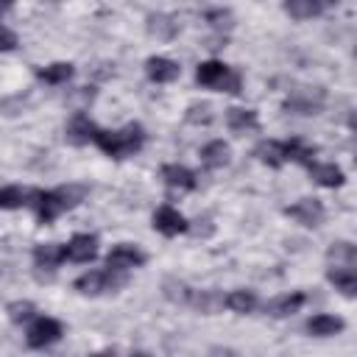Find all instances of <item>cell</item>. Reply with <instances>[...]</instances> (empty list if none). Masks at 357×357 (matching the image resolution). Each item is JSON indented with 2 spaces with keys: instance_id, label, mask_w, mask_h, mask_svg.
Wrapping results in <instances>:
<instances>
[{
  "instance_id": "obj_1",
  "label": "cell",
  "mask_w": 357,
  "mask_h": 357,
  "mask_svg": "<svg viewBox=\"0 0 357 357\" xmlns=\"http://www.w3.org/2000/svg\"><path fill=\"white\" fill-rule=\"evenodd\" d=\"M84 198H86V187L84 184H61V187H56L50 192H39L36 190L31 204L36 206V218L42 223H53L61 212L78 206Z\"/></svg>"
},
{
  "instance_id": "obj_32",
  "label": "cell",
  "mask_w": 357,
  "mask_h": 357,
  "mask_svg": "<svg viewBox=\"0 0 357 357\" xmlns=\"http://www.w3.org/2000/svg\"><path fill=\"white\" fill-rule=\"evenodd\" d=\"M14 47H17V33H14L11 28L0 25V53H8V50H14Z\"/></svg>"
},
{
  "instance_id": "obj_17",
  "label": "cell",
  "mask_w": 357,
  "mask_h": 357,
  "mask_svg": "<svg viewBox=\"0 0 357 357\" xmlns=\"http://www.w3.org/2000/svg\"><path fill=\"white\" fill-rule=\"evenodd\" d=\"M326 3L321 0H287L284 3V11L293 17V20H312L318 14H324Z\"/></svg>"
},
{
  "instance_id": "obj_9",
  "label": "cell",
  "mask_w": 357,
  "mask_h": 357,
  "mask_svg": "<svg viewBox=\"0 0 357 357\" xmlns=\"http://www.w3.org/2000/svg\"><path fill=\"white\" fill-rule=\"evenodd\" d=\"M153 229H156L159 234H165V237H176V234H181V231H187V220H184V215H181L178 209H173V206H159L156 215H153Z\"/></svg>"
},
{
  "instance_id": "obj_33",
  "label": "cell",
  "mask_w": 357,
  "mask_h": 357,
  "mask_svg": "<svg viewBox=\"0 0 357 357\" xmlns=\"http://www.w3.org/2000/svg\"><path fill=\"white\" fill-rule=\"evenodd\" d=\"M131 357H151L148 351H137V354H131Z\"/></svg>"
},
{
  "instance_id": "obj_18",
  "label": "cell",
  "mask_w": 357,
  "mask_h": 357,
  "mask_svg": "<svg viewBox=\"0 0 357 357\" xmlns=\"http://www.w3.org/2000/svg\"><path fill=\"white\" fill-rule=\"evenodd\" d=\"M75 67L70 61H56V64H47V67H39L36 70V78L45 81V84H67L73 78Z\"/></svg>"
},
{
  "instance_id": "obj_22",
  "label": "cell",
  "mask_w": 357,
  "mask_h": 357,
  "mask_svg": "<svg viewBox=\"0 0 357 357\" xmlns=\"http://www.w3.org/2000/svg\"><path fill=\"white\" fill-rule=\"evenodd\" d=\"M310 173H312V178L321 184V187H340L343 181H346V176H343V170L337 167V165H310Z\"/></svg>"
},
{
  "instance_id": "obj_15",
  "label": "cell",
  "mask_w": 357,
  "mask_h": 357,
  "mask_svg": "<svg viewBox=\"0 0 357 357\" xmlns=\"http://www.w3.org/2000/svg\"><path fill=\"white\" fill-rule=\"evenodd\" d=\"M95 134H98V128H95V123L86 114H75L70 120V126H67V139L73 145H86L89 139L95 142Z\"/></svg>"
},
{
  "instance_id": "obj_12",
  "label": "cell",
  "mask_w": 357,
  "mask_h": 357,
  "mask_svg": "<svg viewBox=\"0 0 357 357\" xmlns=\"http://www.w3.org/2000/svg\"><path fill=\"white\" fill-rule=\"evenodd\" d=\"M162 178L170 190H178V192H187V190H195V173L184 165H165L162 167Z\"/></svg>"
},
{
  "instance_id": "obj_21",
  "label": "cell",
  "mask_w": 357,
  "mask_h": 357,
  "mask_svg": "<svg viewBox=\"0 0 357 357\" xmlns=\"http://www.w3.org/2000/svg\"><path fill=\"white\" fill-rule=\"evenodd\" d=\"M178 31V22L170 14H148V33L156 39H173Z\"/></svg>"
},
{
  "instance_id": "obj_16",
  "label": "cell",
  "mask_w": 357,
  "mask_h": 357,
  "mask_svg": "<svg viewBox=\"0 0 357 357\" xmlns=\"http://www.w3.org/2000/svg\"><path fill=\"white\" fill-rule=\"evenodd\" d=\"M343 318H337V315H326V312H321V315H312L310 321H307V332L310 335H315V337H329V335H337V332H343Z\"/></svg>"
},
{
  "instance_id": "obj_5",
  "label": "cell",
  "mask_w": 357,
  "mask_h": 357,
  "mask_svg": "<svg viewBox=\"0 0 357 357\" xmlns=\"http://www.w3.org/2000/svg\"><path fill=\"white\" fill-rule=\"evenodd\" d=\"M324 100H326L324 86H298L284 100V109L296 112V114H315V112H321Z\"/></svg>"
},
{
  "instance_id": "obj_29",
  "label": "cell",
  "mask_w": 357,
  "mask_h": 357,
  "mask_svg": "<svg viewBox=\"0 0 357 357\" xmlns=\"http://www.w3.org/2000/svg\"><path fill=\"white\" fill-rule=\"evenodd\" d=\"M212 106L209 103H195V106H190L187 109V123H192V126H209L212 123Z\"/></svg>"
},
{
  "instance_id": "obj_19",
  "label": "cell",
  "mask_w": 357,
  "mask_h": 357,
  "mask_svg": "<svg viewBox=\"0 0 357 357\" xmlns=\"http://www.w3.org/2000/svg\"><path fill=\"white\" fill-rule=\"evenodd\" d=\"M201 162H204V167H209V170L223 167V165L229 162V145H226L223 139H215V142L204 145V148H201Z\"/></svg>"
},
{
  "instance_id": "obj_27",
  "label": "cell",
  "mask_w": 357,
  "mask_h": 357,
  "mask_svg": "<svg viewBox=\"0 0 357 357\" xmlns=\"http://www.w3.org/2000/svg\"><path fill=\"white\" fill-rule=\"evenodd\" d=\"M28 198H33V190L6 187V190H0V209H20V206L31 204Z\"/></svg>"
},
{
  "instance_id": "obj_14",
  "label": "cell",
  "mask_w": 357,
  "mask_h": 357,
  "mask_svg": "<svg viewBox=\"0 0 357 357\" xmlns=\"http://www.w3.org/2000/svg\"><path fill=\"white\" fill-rule=\"evenodd\" d=\"M226 123H229V128L234 134H248V131H257L259 128L257 112L254 109H240V106H234V109L226 112Z\"/></svg>"
},
{
  "instance_id": "obj_28",
  "label": "cell",
  "mask_w": 357,
  "mask_h": 357,
  "mask_svg": "<svg viewBox=\"0 0 357 357\" xmlns=\"http://www.w3.org/2000/svg\"><path fill=\"white\" fill-rule=\"evenodd\" d=\"M165 296L170 301H176V304H190L192 301V287L184 284V282H178V279H167L165 282Z\"/></svg>"
},
{
  "instance_id": "obj_4",
  "label": "cell",
  "mask_w": 357,
  "mask_h": 357,
  "mask_svg": "<svg viewBox=\"0 0 357 357\" xmlns=\"http://www.w3.org/2000/svg\"><path fill=\"white\" fill-rule=\"evenodd\" d=\"M123 284H126V276L120 271H89L75 279V290L86 293V296H98V293H106V290H114Z\"/></svg>"
},
{
  "instance_id": "obj_30",
  "label": "cell",
  "mask_w": 357,
  "mask_h": 357,
  "mask_svg": "<svg viewBox=\"0 0 357 357\" xmlns=\"http://www.w3.org/2000/svg\"><path fill=\"white\" fill-rule=\"evenodd\" d=\"M33 312H36V307H33L31 301H11V304H8V318H11L14 324L31 321V318H33Z\"/></svg>"
},
{
  "instance_id": "obj_13",
  "label": "cell",
  "mask_w": 357,
  "mask_h": 357,
  "mask_svg": "<svg viewBox=\"0 0 357 357\" xmlns=\"http://www.w3.org/2000/svg\"><path fill=\"white\" fill-rule=\"evenodd\" d=\"M257 159L271 165V167H282L287 159H290V151H287V142H279V139H268V142H259L257 145Z\"/></svg>"
},
{
  "instance_id": "obj_34",
  "label": "cell",
  "mask_w": 357,
  "mask_h": 357,
  "mask_svg": "<svg viewBox=\"0 0 357 357\" xmlns=\"http://www.w3.org/2000/svg\"><path fill=\"white\" fill-rule=\"evenodd\" d=\"M95 357H114L112 351H103V354H95Z\"/></svg>"
},
{
  "instance_id": "obj_7",
  "label": "cell",
  "mask_w": 357,
  "mask_h": 357,
  "mask_svg": "<svg viewBox=\"0 0 357 357\" xmlns=\"http://www.w3.org/2000/svg\"><path fill=\"white\" fill-rule=\"evenodd\" d=\"M61 337V324L56 318H36L28 329V346L31 349H45L50 343H56Z\"/></svg>"
},
{
  "instance_id": "obj_24",
  "label": "cell",
  "mask_w": 357,
  "mask_h": 357,
  "mask_svg": "<svg viewBox=\"0 0 357 357\" xmlns=\"http://www.w3.org/2000/svg\"><path fill=\"white\" fill-rule=\"evenodd\" d=\"M326 257L335 259V268H354V262H357V248H354L351 243L340 240V243H332V245H329Z\"/></svg>"
},
{
  "instance_id": "obj_8",
  "label": "cell",
  "mask_w": 357,
  "mask_h": 357,
  "mask_svg": "<svg viewBox=\"0 0 357 357\" xmlns=\"http://www.w3.org/2000/svg\"><path fill=\"white\" fill-rule=\"evenodd\" d=\"M145 262V254L137 248V245H128V243H120L114 245L109 254H106V265L109 271H128V268H139Z\"/></svg>"
},
{
  "instance_id": "obj_10",
  "label": "cell",
  "mask_w": 357,
  "mask_h": 357,
  "mask_svg": "<svg viewBox=\"0 0 357 357\" xmlns=\"http://www.w3.org/2000/svg\"><path fill=\"white\" fill-rule=\"evenodd\" d=\"M64 257L73 259V262H92L98 257V237L95 234H75L67 243Z\"/></svg>"
},
{
  "instance_id": "obj_25",
  "label": "cell",
  "mask_w": 357,
  "mask_h": 357,
  "mask_svg": "<svg viewBox=\"0 0 357 357\" xmlns=\"http://www.w3.org/2000/svg\"><path fill=\"white\" fill-rule=\"evenodd\" d=\"M61 259H64V248L56 245V243H45V245L33 248V262L39 268H56Z\"/></svg>"
},
{
  "instance_id": "obj_11",
  "label": "cell",
  "mask_w": 357,
  "mask_h": 357,
  "mask_svg": "<svg viewBox=\"0 0 357 357\" xmlns=\"http://www.w3.org/2000/svg\"><path fill=\"white\" fill-rule=\"evenodd\" d=\"M145 73H148V78H151L153 84H170V81H176V78H178L181 67H178L173 59L151 56V59L145 61Z\"/></svg>"
},
{
  "instance_id": "obj_2",
  "label": "cell",
  "mask_w": 357,
  "mask_h": 357,
  "mask_svg": "<svg viewBox=\"0 0 357 357\" xmlns=\"http://www.w3.org/2000/svg\"><path fill=\"white\" fill-rule=\"evenodd\" d=\"M145 142V128L139 123H128L126 128L120 131H100L95 134V145L106 153V156H114V159H126L131 153H137Z\"/></svg>"
},
{
  "instance_id": "obj_31",
  "label": "cell",
  "mask_w": 357,
  "mask_h": 357,
  "mask_svg": "<svg viewBox=\"0 0 357 357\" xmlns=\"http://www.w3.org/2000/svg\"><path fill=\"white\" fill-rule=\"evenodd\" d=\"M206 22L212 28H231V11L229 8H209L206 11Z\"/></svg>"
},
{
  "instance_id": "obj_23",
  "label": "cell",
  "mask_w": 357,
  "mask_h": 357,
  "mask_svg": "<svg viewBox=\"0 0 357 357\" xmlns=\"http://www.w3.org/2000/svg\"><path fill=\"white\" fill-rule=\"evenodd\" d=\"M304 301H307V296H304V293H290V296H279V298H276V301H271L265 310H268L271 315L282 318V315H293L296 310H301V307H304Z\"/></svg>"
},
{
  "instance_id": "obj_26",
  "label": "cell",
  "mask_w": 357,
  "mask_h": 357,
  "mask_svg": "<svg viewBox=\"0 0 357 357\" xmlns=\"http://www.w3.org/2000/svg\"><path fill=\"white\" fill-rule=\"evenodd\" d=\"M223 304H226L231 312L245 315V312H251V310L257 307V296H254L251 290H231L229 296H223Z\"/></svg>"
},
{
  "instance_id": "obj_20",
  "label": "cell",
  "mask_w": 357,
  "mask_h": 357,
  "mask_svg": "<svg viewBox=\"0 0 357 357\" xmlns=\"http://www.w3.org/2000/svg\"><path fill=\"white\" fill-rule=\"evenodd\" d=\"M326 279L343 293V296H354L357 293V273H354V268H329L326 271Z\"/></svg>"
},
{
  "instance_id": "obj_6",
  "label": "cell",
  "mask_w": 357,
  "mask_h": 357,
  "mask_svg": "<svg viewBox=\"0 0 357 357\" xmlns=\"http://www.w3.org/2000/svg\"><path fill=\"white\" fill-rule=\"evenodd\" d=\"M284 215L293 218V220H298L301 226H321L326 209H324V204H321L318 198H301V201H296L293 206H287Z\"/></svg>"
},
{
  "instance_id": "obj_3",
  "label": "cell",
  "mask_w": 357,
  "mask_h": 357,
  "mask_svg": "<svg viewBox=\"0 0 357 357\" xmlns=\"http://www.w3.org/2000/svg\"><path fill=\"white\" fill-rule=\"evenodd\" d=\"M195 81L201 86H209V89H220V92H231V95L240 92V75L234 70H229L223 61H204V64H198Z\"/></svg>"
}]
</instances>
